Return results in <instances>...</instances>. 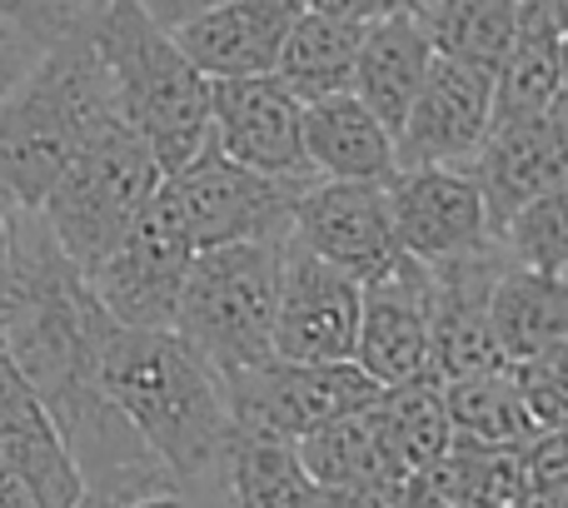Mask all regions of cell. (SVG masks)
Here are the masks:
<instances>
[{"label": "cell", "mask_w": 568, "mask_h": 508, "mask_svg": "<svg viewBox=\"0 0 568 508\" xmlns=\"http://www.w3.org/2000/svg\"><path fill=\"white\" fill-rule=\"evenodd\" d=\"M105 329L110 314L100 309L70 254L55 245L40 210L16 205L0 260V349L16 359L36 399L45 404L85 484L150 459L140 434L95 384Z\"/></svg>", "instance_id": "cell-1"}, {"label": "cell", "mask_w": 568, "mask_h": 508, "mask_svg": "<svg viewBox=\"0 0 568 508\" xmlns=\"http://www.w3.org/2000/svg\"><path fill=\"white\" fill-rule=\"evenodd\" d=\"M95 384L140 434L145 454L190 489H220L230 449V414L220 374L175 329H130L110 319Z\"/></svg>", "instance_id": "cell-2"}, {"label": "cell", "mask_w": 568, "mask_h": 508, "mask_svg": "<svg viewBox=\"0 0 568 508\" xmlns=\"http://www.w3.org/2000/svg\"><path fill=\"white\" fill-rule=\"evenodd\" d=\"M115 120V85L90 40V20H80L40 45L0 105V190L20 210H36L70 160Z\"/></svg>", "instance_id": "cell-3"}, {"label": "cell", "mask_w": 568, "mask_h": 508, "mask_svg": "<svg viewBox=\"0 0 568 508\" xmlns=\"http://www.w3.org/2000/svg\"><path fill=\"white\" fill-rule=\"evenodd\" d=\"M90 40L115 85V110L150 145L165 175L185 170L210 140V80L180 55L145 0H100Z\"/></svg>", "instance_id": "cell-4"}, {"label": "cell", "mask_w": 568, "mask_h": 508, "mask_svg": "<svg viewBox=\"0 0 568 508\" xmlns=\"http://www.w3.org/2000/svg\"><path fill=\"white\" fill-rule=\"evenodd\" d=\"M280 240H245L190 254L170 329L215 374L250 369L275 354Z\"/></svg>", "instance_id": "cell-5"}, {"label": "cell", "mask_w": 568, "mask_h": 508, "mask_svg": "<svg viewBox=\"0 0 568 508\" xmlns=\"http://www.w3.org/2000/svg\"><path fill=\"white\" fill-rule=\"evenodd\" d=\"M160 180H165V170L155 165L150 145L125 120H115L70 160L65 175L45 190L36 210L50 225L55 245L70 254V264L85 274L125 240L140 210L155 200Z\"/></svg>", "instance_id": "cell-6"}, {"label": "cell", "mask_w": 568, "mask_h": 508, "mask_svg": "<svg viewBox=\"0 0 568 508\" xmlns=\"http://www.w3.org/2000/svg\"><path fill=\"white\" fill-rule=\"evenodd\" d=\"M225 384L230 434H255V439L300 444L320 424L339 414L369 409L384 384H374L354 359L339 364H294V359H260L250 369L220 374Z\"/></svg>", "instance_id": "cell-7"}, {"label": "cell", "mask_w": 568, "mask_h": 508, "mask_svg": "<svg viewBox=\"0 0 568 508\" xmlns=\"http://www.w3.org/2000/svg\"><path fill=\"white\" fill-rule=\"evenodd\" d=\"M314 175H260L225 160L205 140L195 160L165 175V195L185 225L190 245H245V240H284L294 220V200Z\"/></svg>", "instance_id": "cell-8"}, {"label": "cell", "mask_w": 568, "mask_h": 508, "mask_svg": "<svg viewBox=\"0 0 568 508\" xmlns=\"http://www.w3.org/2000/svg\"><path fill=\"white\" fill-rule=\"evenodd\" d=\"M190 254H195V245H190L185 225H180L175 205L165 195V180H160L155 200L140 210V220L125 230V240L95 270H85V284L115 324H130V329H170Z\"/></svg>", "instance_id": "cell-9"}, {"label": "cell", "mask_w": 568, "mask_h": 508, "mask_svg": "<svg viewBox=\"0 0 568 508\" xmlns=\"http://www.w3.org/2000/svg\"><path fill=\"white\" fill-rule=\"evenodd\" d=\"M359 289L354 274L334 270L294 235L280 240V289H275V359L339 364L354 359L359 334Z\"/></svg>", "instance_id": "cell-10"}, {"label": "cell", "mask_w": 568, "mask_h": 508, "mask_svg": "<svg viewBox=\"0 0 568 508\" xmlns=\"http://www.w3.org/2000/svg\"><path fill=\"white\" fill-rule=\"evenodd\" d=\"M384 200H389L394 245L419 264L459 260L499 240L479 185L464 165H399L384 180Z\"/></svg>", "instance_id": "cell-11"}, {"label": "cell", "mask_w": 568, "mask_h": 508, "mask_svg": "<svg viewBox=\"0 0 568 508\" xmlns=\"http://www.w3.org/2000/svg\"><path fill=\"white\" fill-rule=\"evenodd\" d=\"M494 125V65L434 50L429 75L394 135L399 165H464L479 155Z\"/></svg>", "instance_id": "cell-12"}, {"label": "cell", "mask_w": 568, "mask_h": 508, "mask_svg": "<svg viewBox=\"0 0 568 508\" xmlns=\"http://www.w3.org/2000/svg\"><path fill=\"white\" fill-rule=\"evenodd\" d=\"M290 235L304 250H314L320 260H329L334 270L354 274V280H374L399 260L389 225V200L384 185L374 180H320L300 190L294 200Z\"/></svg>", "instance_id": "cell-13"}, {"label": "cell", "mask_w": 568, "mask_h": 508, "mask_svg": "<svg viewBox=\"0 0 568 508\" xmlns=\"http://www.w3.org/2000/svg\"><path fill=\"white\" fill-rule=\"evenodd\" d=\"M304 105L270 75L210 80V145L260 175H314L300 140Z\"/></svg>", "instance_id": "cell-14"}, {"label": "cell", "mask_w": 568, "mask_h": 508, "mask_svg": "<svg viewBox=\"0 0 568 508\" xmlns=\"http://www.w3.org/2000/svg\"><path fill=\"white\" fill-rule=\"evenodd\" d=\"M429 270L409 254L384 274L364 280L359 289V334H354V364L374 384L429 379Z\"/></svg>", "instance_id": "cell-15"}, {"label": "cell", "mask_w": 568, "mask_h": 508, "mask_svg": "<svg viewBox=\"0 0 568 508\" xmlns=\"http://www.w3.org/2000/svg\"><path fill=\"white\" fill-rule=\"evenodd\" d=\"M300 10L304 0H220L170 26V35L205 80L270 75Z\"/></svg>", "instance_id": "cell-16"}, {"label": "cell", "mask_w": 568, "mask_h": 508, "mask_svg": "<svg viewBox=\"0 0 568 508\" xmlns=\"http://www.w3.org/2000/svg\"><path fill=\"white\" fill-rule=\"evenodd\" d=\"M434 60V40L424 26V10H394V16L374 20L359 30V55H354L349 90L399 135L404 115H409L414 95H419L424 75Z\"/></svg>", "instance_id": "cell-17"}, {"label": "cell", "mask_w": 568, "mask_h": 508, "mask_svg": "<svg viewBox=\"0 0 568 508\" xmlns=\"http://www.w3.org/2000/svg\"><path fill=\"white\" fill-rule=\"evenodd\" d=\"M300 140L304 165L320 180H374V185H384L399 170L389 125L354 90L310 100L300 120Z\"/></svg>", "instance_id": "cell-18"}, {"label": "cell", "mask_w": 568, "mask_h": 508, "mask_svg": "<svg viewBox=\"0 0 568 508\" xmlns=\"http://www.w3.org/2000/svg\"><path fill=\"white\" fill-rule=\"evenodd\" d=\"M469 175L484 195L494 235H499L514 210H524L534 195H544V190L564 185L568 160H564V150L554 145L544 115H534V120H514V125H494L489 140L479 145V155L469 160Z\"/></svg>", "instance_id": "cell-19"}, {"label": "cell", "mask_w": 568, "mask_h": 508, "mask_svg": "<svg viewBox=\"0 0 568 508\" xmlns=\"http://www.w3.org/2000/svg\"><path fill=\"white\" fill-rule=\"evenodd\" d=\"M559 50H564V30L554 26L549 6L544 0H524L509 50L494 65V125L534 120L549 110V100L564 90Z\"/></svg>", "instance_id": "cell-20"}, {"label": "cell", "mask_w": 568, "mask_h": 508, "mask_svg": "<svg viewBox=\"0 0 568 508\" xmlns=\"http://www.w3.org/2000/svg\"><path fill=\"white\" fill-rule=\"evenodd\" d=\"M294 449H300V464L310 469L314 489H394V484H404L399 464L389 459V444L379 434L374 404L320 424Z\"/></svg>", "instance_id": "cell-21"}, {"label": "cell", "mask_w": 568, "mask_h": 508, "mask_svg": "<svg viewBox=\"0 0 568 508\" xmlns=\"http://www.w3.org/2000/svg\"><path fill=\"white\" fill-rule=\"evenodd\" d=\"M489 324L509 364L539 354L544 344L568 334V274L504 264L489 289Z\"/></svg>", "instance_id": "cell-22"}, {"label": "cell", "mask_w": 568, "mask_h": 508, "mask_svg": "<svg viewBox=\"0 0 568 508\" xmlns=\"http://www.w3.org/2000/svg\"><path fill=\"white\" fill-rule=\"evenodd\" d=\"M314 479L300 464V449L284 439L230 434L220 464V499L225 508H314Z\"/></svg>", "instance_id": "cell-23"}, {"label": "cell", "mask_w": 568, "mask_h": 508, "mask_svg": "<svg viewBox=\"0 0 568 508\" xmlns=\"http://www.w3.org/2000/svg\"><path fill=\"white\" fill-rule=\"evenodd\" d=\"M354 55H359V26L329 20L320 10H300L275 60V80L300 105L324 95H339L354 80Z\"/></svg>", "instance_id": "cell-24"}, {"label": "cell", "mask_w": 568, "mask_h": 508, "mask_svg": "<svg viewBox=\"0 0 568 508\" xmlns=\"http://www.w3.org/2000/svg\"><path fill=\"white\" fill-rule=\"evenodd\" d=\"M444 409H449L454 439H464V444L524 449V444L539 439V429L529 419V404L519 394V379H514V364L444 384Z\"/></svg>", "instance_id": "cell-25"}, {"label": "cell", "mask_w": 568, "mask_h": 508, "mask_svg": "<svg viewBox=\"0 0 568 508\" xmlns=\"http://www.w3.org/2000/svg\"><path fill=\"white\" fill-rule=\"evenodd\" d=\"M379 434L389 444V459L399 464V474L429 469L434 459H444L454 444V424L444 409V384L434 379H404V384H384L379 399Z\"/></svg>", "instance_id": "cell-26"}, {"label": "cell", "mask_w": 568, "mask_h": 508, "mask_svg": "<svg viewBox=\"0 0 568 508\" xmlns=\"http://www.w3.org/2000/svg\"><path fill=\"white\" fill-rule=\"evenodd\" d=\"M519 6L524 0H429L424 26H429V40L439 55L499 65L514 26H519Z\"/></svg>", "instance_id": "cell-27"}, {"label": "cell", "mask_w": 568, "mask_h": 508, "mask_svg": "<svg viewBox=\"0 0 568 508\" xmlns=\"http://www.w3.org/2000/svg\"><path fill=\"white\" fill-rule=\"evenodd\" d=\"M499 245L509 254V264L568 274V180L534 195L524 210H514L499 230Z\"/></svg>", "instance_id": "cell-28"}, {"label": "cell", "mask_w": 568, "mask_h": 508, "mask_svg": "<svg viewBox=\"0 0 568 508\" xmlns=\"http://www.w3.org/2000/svg\"><path fill=\"white\" fill-rule=\"evenodd\" d=\"M75 508H205V504H200V489L175 479L165 464L140 459L130 469L90 479Z\"/></svg>", "instance_id": "cell-29"}, {"label": "cell", "mask_w": 568, "mask_h": 508, "mask_svg": "<svg viewBox=\"0 0 568 508\" xmlns=\"http://www.w3.org/2000/svg\"><path fill=\"white\" fill-rule=\"evenodd\" d=\"M514 379H519V394L529 404L534 429H568V334L514 364Z\"/></svg>", "instance_id": "cell-30"}, {"label": "cell", "mask_w": 568, "mask_h": 508, "mask_svg": "<svg viewBox=\"0 0 568 508\" xmlns=\"http://www.w3.org/2000/svg\"><path fill=\"white\" fill-rule=\"evenodd\" d=\"M95 6L100 0H0V16L16 20L36 45H50L55 35H65L80 20H90Z\"/></svg>", "instance_id": "cell-31"}, {"label": "cell", "mask_w": 568, "mask_h": 508, "mask_svg": "<svg viewBox=\"0 0 568 508\" xmlns=\"http://www.w3.org/2000/svg\"><path fill=\"white\" fill-rule=\"evenodd\" d=\"M304 10H320L329 20H344V26H374V20L394 16V10H424L419 0H304Z\"/></svg>", "instance_id": "cell-32"}, {"label": "cell", "mask_w": 568, "mask_h": 508, "mask_svg": "<svg viewBox=\"0 0 568 508\" xmlns=\"http://www.w3.org/2000/svg\"><path fill=\"white\" fill-rule=\"evenodd\" d=\"M40 55V45L30 35H20V40H10V45H0V105H6V95L16 90V80L30 70V60Z\"/></svg>", "instance_id": "cell-33"}, {"label": "cell", "mask_w": 568, "mask_h": 508, "mask_svg": "<svg viewBox=\"0 0 568 508\" xmlns=\"http://www.w3.org/2000/svg\"><path fill=\"white\" fill-rule=\"evenodd\" d=\"M210 6H220V0H145V10L160 20V26H180V20H190L195 10H210Z\"/></svg>", "instance_id": "cell-34"}, {"label": "cell", "mask_w": 568, "mask_h": 508, "mask_svg": "<svg viewBox=\"0 0 568 508\" xmlns=\"http://www.w3.org/2000/svg\"><path fill=\"white\" fill-rule=\"evenodd\" d=\"M544 125H549L554 145H559V150H564V160H568V85L549 100V110H544Z\"/></svg>", "instance_id": "cell-35"}, {"label": "cell", "mask_w": 568, "mask_h": 508, "mask_svg": "<svg viewBox=\"0 0 568 508\" xmlns=\"http://www.w3.org/2000/svg\"><path fill=\"white\" fill-rule=\"evenodd\" d=\"M544 6H549L554 26H559V30H564V35H568V0H544Z\"/></svg>", "instance_id": "cell-36"}, {"label": "cell", "mask_w": 568, "mask_h": 508, "mask_svg": "<svg viewBox=\"0 0 568 508\" xmlns=\"http://www.w3.org/2000/svg\"><path fill=\"white\" fill-rule=\"evenodd\" d=\"M20 35H26V30H20L16 20H6V16H0V45H10V40H20Z\"/></svg>", "instance_id": "cell-37"}, {"label": "cell", "mask_w": 568, "mask_h": 508, "mask_svg": "<svg viewBox=\"0 0 568 508\" xmlns=\"http://www.w3.org/2000/svg\"><path fill=\"white\" fill-rule=\"evenodd\" d=\"M10 210H16V205H0V260H6V235H10Z\"/></svg>", "instance_id": "cell-38"}, {"label": "cell", "mask_w": 568, "mask_h": 508, "mask_svg": "<svg viewBox=\"0 0 568 508\" xmlns=\"http://www.w3.org/2000/svg\"><path fill=\"white\" fill-rule=\"evenodd\" d=\"M559 75H564V85H568V35H564V50H559Z\"/></svg>", "instance_id": "cell-39"}, {"label": "cell", "mask_w": 568, "mask_h": 508, "mask_svg": "<svg viewBox=\"0 0 568 508\" xmlns=\"http://www.w3.org/2000/svg\"><path fill=\"white\" fill-rule=\"evenodd\" d=\"M0 205H16V200H10V195H6V190H0Z\"/></svg>", "instance_id": "cell-40"}, {"label": "cell", "mask_w": 568, "mask_h": 508, "mask_svg": "<svg viewBox=\"0 0 568 508\" xmlns=\"http://www.w3.org/2000/svg\"><path fill=\"white\" fill-rule=\"evenodd\" d=\"M559 508H568V494H564V499H559Z\"/></svg>", "instance_id": "cell-41"}, {"label": "cell", "mask_w": 568, "mask_h": 508, "mask_svg": "<svg viewBox=\"0 0 568 508\" xmlns=\"http://www.w3.org/2000/svg\"><path fill=\"white\" fill-rule=\"evenodd\" d=\"M419 6H429V0H419Z\"/></svg>", "instance_id": "cell-42"}]
</instances>
